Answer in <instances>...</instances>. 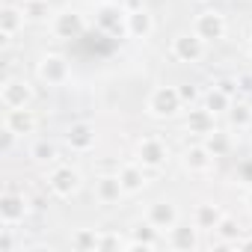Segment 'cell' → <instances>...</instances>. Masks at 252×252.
<instances>
[{
  "instance_id": "obj_13",
  "label": "cell",
  "mask_w": 252,
  "mask_h": 252,
  "mask_svg": "<svg viewBox=\"0 0 252 252\" xmlns=\"http://www.w3.org/2000/svg\"><path fill=\"white\" fill-rule=\"evenodd\" d=\"M24 9H15V6H6L3 15H0V30H3V39H15L21 30H24Z\"/></svg>"
},
{
  "instance_id": "obj_28",
  "label": "cell",
  "mask_w": 252,
  "mask_h": 252,
  "mask_svg": "<svg viewBox=\"0 0 252 252\" xmlns=\"http://www.w3.org/2000/svg\"><path fill=\"white\" fill-rule=\"evenodd\" d=\"M178 92H181V101H196V95H199L193 86H184V89H178Z\"/></svg>"
},
{
  "instance_id": "obj_12",
  "label": "cell",
  "mask_w": 252,
  "mask_h": 252,
  "mask_svg": "<svg viewBox=\"0 0 252 252\" xmlns=\"http://www.w3.org/2000/svg\"><path fill=\"white\" fill-rule=\"evenodd\" d=\"M119 181H122V190L125 193H140L146 187V172L140 163H128L119 169Z\"/></svg>"
},
{
  "instance_id": "obj_3",
  "label": "cell",
  "mask_w": 252,
  "mask_h": 252,
  "mask_svg": "<svg viewBox=\"0 0 252 252\" xmlns=\"http://www.w3.org/2000/svg\"><path fill=\"white\" fill-rule=\"evenodd\" d=\"M193 33H196L205 45H208V42H220V39L225 36V18H222L220 12H214V9H205V12L196 15Z\"/></svg>"
},
{
  "instance_id": "obj_20",
  "label": "cell",
  "mask_w": 252,
  "mask_h": 252,
  "mask_svg": "<svg viewBox=\"0 0 252 252\" xmlns=\"http://www.w3.org/2000/svg\"><path fill=\"white\" fill-rule=\"evenodd\" d=\"M0 211H3L6 225H12V222H18V220L24 217V199H18V196L6 193V196H3V205H0Z\"/></svg>"
},
{
  "instance_id": "obj_5",
  "label": "cell",
  "mask_w": 252,
  "mask_h": 252,
  "mask_svg": "<svg viewBox=\"0 0 252 252\" xmlns=\"http://www.w3.org/2000/svg\"><path fill=\"white\" fill-rule=\"evenodd\" d=\"M30 98H33V89H30V83H27V80H15V77L3 80V89H0V101H3V107H6V110L27 107V104H30Z\"/></svg>"
},
{
  "instance_id": "obj_4",
  "label": "cell",
  "mask_w": 252,
  "mask_h": 252,
  "mask_svg": "<svg viewBox=\"0 0 252 252\" xmlns=\"http://www.w3.org/2000/svg\"><path fill=\"white\" fill-rule=\"evenodd\" d=\"M172 57L178 63H199L205 57V42L196 33H181L172 39Z\"/></svg>"
},
{
  "instance_id": "obj_24",
  "label": "cell",
  "mask_w": 252,
  "mask_h": 252,
  "mask_svg": "<svg viewBox=\"0 0 252 252\" xmlns=\"http://www.w3.org/2000/svg\"><path fill=\"white\" fill-rule=\"evenodd\" d=\"M228 116H231L234 128H249V125H252V107L249 104H231L228 107Z\"/></svg>"
},
{
  "instance_id": "obj_18",
  "label": "cell",
  "mask_w": 252,
  "mask_h": 252,
  "mask_svg": "<svg viewBox=\"0 0 252 252\" xmlns=\"http://www.w3.org/2000/svg\"><path fill=\"white\" fill-rule=\"evenodd\" d=\"M187 128H190L193 134H202V137H208V134L214 131V113H211L208 107H205V110H190Z\"/></svg>"
},
{
  "instance_id": "obj_22",
  "label": "cell",
  "mask_w": 252,
  "mask_h": 252,
  "mask_svg": "<svg viewBox=\"0 0 252 252\" xmlns=\"http://www.w3.org/2000/svg\"><path fill=\"white\" fill-rule=\"evenodd\" d=\"M205 149H208L214 158H220V155H225V152L231 149V140H228V134H222V131H211Z\"/></svg>"
},
{
  "instance_id": "obj_29",
  "label": "cell",
  "mask_w": 252,
  "mask_h": 252,
  "mask_svg": "<svg viewBox=\"0 0 252 252\" xmlns=\"http://www.w3.org/2000/svg\"><path fill=\"white\" fill-rule=\"evenodd\" d=\"M217 89H222L225 95H231V92H234V80H220V86H217Z\"/></svg>"
},
{
  "instance_id": "obj_26",
  "label": "cell",
  "mask_w": 252,
  "mask_h": 252,
  "mask_svg": "<svg viewBox=\"0 0 252 252\" xmlns=\"http://www.w3.org/2000/svg\"><path fill=\"white\" fill-rule=\"evenodd\" d=\"M172 246H193V228H175L172 225Z\"/></svg>"
},
{
  "instance_id": "obj_2",
  "label": "cell",
  "mask_w": 252,
  "mask_h": 252,
  "mask_svg": "<svg viewBox=\"0 0 252 252\" xmlns=\"http://www.w3.org/2000/svg\"><path fill=\"white\" fill-rule=\"evenodd\" d=\"M181 92L172 89V86H158L152 95H149V113L158 116V119H169L181 110Z\"/></svg>"
},
{
  "instance_id": "obj_30",
  "label": "cell",
  "mask_w": 252,
  "mask_h": 252,
  "mask_svg": "<svg viewBox=\"0 0 252 252\" xmlns=\"http://www.w3.org/2000/svg\"><path fill=\"white\" fill-rule=\"evenodd\" d=\"M249 211H252V193H249Z\"/></svg>"
},
{
  "instance_id": "obj_16",
  "label": "cell",
  "mask_w": 252,
  "mask_h": 252,
  "mask_svg": "<svg viewBox=\"0 0 252 252\" xmlns=\"http://www.w3.org/2000/svg\"><path fill=\"white\" fill-rule=\"evenodd\" d=\"M211 163H214V155H211L205 146H193V149L184 152V166H187L190 172H208Z\"/></svg>"
},
{
  "instance_id": "obj_27",
  "label": "cell",
  "mask_w": 252,
  "mask_h": 252,
  "mask_svg": "<svg viewBox=\"0 0 252 252\" xmlns=\"http://www.w3.org/2000/svg\"><path fill=\"white\" fill-rule=\"evenodd\" d=\"M152 228H155L152 222H146V225H137V231H134V234H137V240H146V243H152V240H155Z\"/></svg>"
},
{
  "instance_id": "obj_7",
  "label": "cell",
  "mask_w": 252,
  "mask_h": 252,
  "mask_svg": "<svg viewBox=\"0 0 252 252\" xmlns=\"http://www.w3.org/2000/svg\"><path fill=\"white\" fill-rule=\"evenodd\" d=\"M48 187H51L57 196L68 199V196L80 187V175H77L71 166H57V169L51 172V178H48Z\"/></svg>"
},
{
  "instance_id": "obj_23",
  "label": "cell",
  "mask_w": 252,
  "mask_h": 252,
  "mask_svg": "<svg viewBox=\"0 0 252 252\" xmlns=\"http://www.w3.org/2000/svg\"><path fill=\"white\" fill-rule=\"evenodd\" d=\"M220 211L214 208V205H202L199 211H196V228H217L220 225Z\"/></svg>"
},
{
  "instance_id": "obj_9",
  "label": "cell",
  "mask_w": 252,
  "mask_h": 252,
  "mask_svg": "<svg viewBox=\"0 0 252 252\" xmlns=\"http://www.w3.org/2000/svg\"><path fill=\"white\" fill-rule=\"evenodd\" d=\"M137 160L143 166H160L166 160V146L158 140V137H146L140 146H137Z\"/></svg>"
},
{
  "instance_id": "obj_10",
  "label": "cell",
  "mask_w": 252,
  "mask_h": 252,
  "mask_svg": "<svg viewBox=\"0 0 252 252\" xmlns=\"http://www.w3.org/2000/svg\"><path fill=\"white\" fill-rule=\"evenodd\" d=\"M6 128H12L18 137L24 134H33L36 131V113L27 110V107H18V110H6V119H3Z\"/></svg>"
},
{
  "instance_id": "obj_25",
  "label": "cell",
  "mask_w": 252,
  "mask_h": 252,
  "mask_svg": "<svg viewBox=\"0 0 252 252\" xmlns=\"http://www.w3.org/2000/svg\"><path fill=\"white\" fill-rule=\"evenodd\" d=\"M33 160H42V163H48V160H54L57 158V149H54V143H48V140H39L36 146H33Z\"/></svg>"
},
{
  "instance_id": "obj_1",
  "label": "cell",
  "mask_w": 252,
  "mask_h": 252,
  "mask_svg": "<svg viewBox=\"0 0 252 252\" xmlns=\"http://www.w3.org/2000/svg\"><path fill=\"white\" fill-rule=\"evenodd\" d=\"M95 27L104 30V33H110L113 39L128 36V9H125L122 3H113V0H110V3H101L95 9Z\"/></svg>"
},
{
  "instance_id": "obj_17",
  "label": "cell",
  "mask_w": 252,
  "mask_h": 252,
  "mask_svg": "<svg viewBox=\"0 0 252 252\" xmlns=\"http://www.w3.org/2000/svg\"><path fill=\"white\" fill-rule=\"evenodd\" d=\"M175 220H178V214H175V208L169 202H158V205L149 208V222L155 228H172Z\"/></svg>"
},
{
  "instance_id": "obj_8",
  "label": "cell",
  "mask_w": 252,
  "mask_h": 252,
  "mask_svg": "<svg viewBox=\"0 0 252 252\" xmlns=\"http://www.w3.org/2000/svg\"><path fill=\"white\" fill-rule=\"evenodd\" d=\"M51 30H54V36H57V39H71V42H74L86 27H83V21H80V15H77V12H60V15H54Z\"/></svg>"
},
{
  "instance_id": "obj_19",
  "label": "cell",
  "mask_w": 252,
  "mask_h": 252,
  "mask_svg": "<svg viewBox=\"0 0 252 252\" xmlns=\"http://www.w3.org/2000/svg\"><path fill=\"white\" fill-rule=\"evenodd\" d=\"M21 9H24V18L27 21H48L54 15V9H51L48 0H24Z\"/></svg>"
},
{
  "instance_id": "obj_15",
  "label": "cell",
  "mask_w": 252,
  "mask_h": 252,
  "mask_svg": "<svg viewBox=\"0 0 252 252\" xmlns=\"http://www.w3.org/2000/svg\"><path fill=\"white\" fill-rule=\"evenodd\" d=\"M155 30V21L146 9H137V12H128V36L134 39H149Z\"/></svg>"
},
{
  "instance_id": "obj_14",
  "label": "cell",
  "mask_w": 252,
  "mask_h": 252,
  "mask_svg": "<svg viewBox=\"0 0 252 252\" xmlns=\"http://www.w3.org/2000/svg\"><path fill=\"white\" fill-rule=\"evenodd\" d=\"M68 146H71L74 152H89V149L95 146L92 125H86V122H77V125H71V131H68Z\"/></svg>"
},
{
  "instance_id": "obj_6",
  "label": "cell",
  "mask_w": 252,
  "mask_h": 252,
  "mask_svg": "<svg viewBox=\"0 0 252 252\" xmlns=\"http://www.w3.org/2000/svg\"><path fill=\"white\" fill-rule=\"evenodd\" d=\"M39 77H42L48 86H60V83L68 80V63H65L63 57H57V54H48V57H42V63H39Z\"/></svg>"
},
{
  "instance_id": "obj_11",
  "label": "cell",
  "mask_w": 252,
  "mask_h": 252,
  "mask_svg": "<svg viewBox=\"0 0 252 252\" xmlns=\"http://www.w3.org/2000/svg\"><path fill=\"white\" fill-rule=\"evenodd\" d=\"M122 193H125V190H122L119 172H116V175H101V178L95 181V196H98L101 205H113V202H119Z\"/></svg>"
},
{
  "instance_id": "obj_21",
  "label": "cell",
  "mask_w": 252,
  "mask_h": 252,
  "mask_svg": "<svg viewBox=\"0 0 252 252\" xmlns=\"http://www.w3.org/2000/svg\"><path fill=\"white\" fill-rule=\"evenodd\" d=\"M205 107L217 116V113H225L228 107H231V95H225L222 89H214V92H208L205 95Z\"/></svg>"
}]
</instances>
